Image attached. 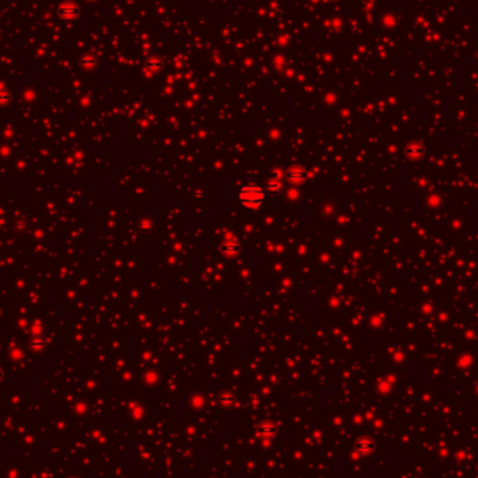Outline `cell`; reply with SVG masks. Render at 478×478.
Instances as JSON below:
<instances>
[{"label":"cell","mask_w":478,"mask_h":478,"mask_svg":"<svg viewBox=\"0 0 478 478\" xmlns=\"http://www.w3.org/2000/svg\"><path fill=\"white\" fill-rule=\"evenodd\" d=\"M266 200V190L257 183H246L238 190V203L245 209H257Z\"/></svg>","instance_id":"obj_1"},{"label":"cell","mask_w":478,"mask_h":478,"mask_svg":"<svg viewBox=\"0 0 478 478\" xmlns=\"http://www.w3.org/2000/svg\"><path fill=\"white\" fill-rule=\"evenodd\" d=\"M286 176H287V180H288L290 183H292V185H301L302 182H305V179H306V176H308V175H306V172H305L302 168L295 167V168H291V169H288Z\"/></svg>","instance_id":"obj_2"},{"label":"cell","mask_w":478,"mask_h":478,"mask_svg":"<svg viewBox=\"0 0 478 478\" xmlns=\"http://www.w3.org/2000/svg\"><path fill=\"white\" fill-rule=\"evenodd\" d=\"M280 182H281V174H280L279 171H276V172L273 174V178L268 180V186H267L268 192H273V193L279 192L280 187H281V183H280Z\"/></svg>","instance_id":"obj_3"},{"label":"cell","mask_w":478,"mask_h":478,"mask_svg":"<svg viewBox=\"0 0 478 478\" xmlns=\"http://www.w3.org/2000/svg\"><path fill=\"white\" fill-rule=\"evenodd\" d=\"M239 249L241 248H239V245H238L235 241H232V242H228V241H227L225 245L223 246V250L225 253H228V255H231V253H238Z\"/></svg>","instance_id":"obj_4"}]
</instances>
